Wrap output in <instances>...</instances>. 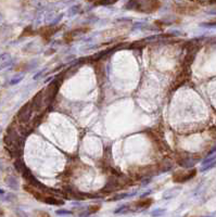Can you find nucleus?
Segmentation results:
<instances>
[{
	"label": "nucleus",
	"instance_id": "1",
	"mask_svg": "<svg viewBox=\"0 0 216 217\" xmlns=\"http://www.w3.org/2000/svg\"><path fill=\"white\" fill-rule=\"evenodd\" d=\"M5 143L7 146V149L12 155H17V156L19 154H22L24 140L19 136L17 131L12 128V127L8 128L7 134L5 136Z\"/></svg>",
	"mask_w": 216,
	"mask_h": 217
},
{
	"label": "nucleus",
	"instance_id": "2",
	"mask_svg": "<svg viewBox=\"0 0 216 217\" xmlns=\"http://www.w3.org/2000/svg\"><path fill=\"white\" fill-rule=\"evenodd\" d=\"M34 112V107L32 104V101L25 103L17 112V121L21 125L29 124V121L32 118V115Z\"/></svg>",
	"mask_w": 216,
	"mask_h": 217
},
{
	"label": "nucleus",
	"instance_id": "3",
	"mask_svg": "<svg viewBox=\"0 0 216 217\" xmlns=\"http://www.w3.org/2000/svg\"><path fill=\"white\" fill-rule=\"evenodd\" d=\"M195 174H197L195 170H188V172H176L173 175V180L174 182H186L190 180L192 177H195Z\"/></svg>",
	"mask_w": 216,
	"mask_h": 217
},
{
	"label": "nucleus",
	"instance_id": "4",
	"mask_svg": "<svg viewBox=\"0 0 216 217\" xmlns=\"http://www.w3.org/2000/svg\"><path fill=\"white\" fill-rule=\"evenodd\" d=\"M141 3L143 6H146V7L140 9L139 11L147 12V13H151V12L157 11L159 9L160 5H161V2H159V1H141Z\"/></svg>",
	"mask_w": 216,
	"mask_h": 217
},
{
	"label": "nucleus",
	"instance_id": "5",
	"mask_svg": "<svg viewBox=\"0 0 216 217\" xmlns=\"http://www.w3.org/2000/svg\"><path fill=\"white\" fill-rule=\"evenodd\" d=\"M199 8L195 7V6H183V7H178L176 9V11L180 13V14H191L195 13V11H198Z\"/></svg>",
	"mask_w": 216,
	"mask_h": 217
},
{
	"label": "nucleus",
	"instance_id": "6",
	"mask_svg": "<svg viewBox=\"0 0 216 217\" xmlns=\"http://www.w3.org/2000/svg\"><path fill=\"white\" fill-rule=\"evenodd\" d=\"M40 201L47 203V204H51V205H62V204L64 203L62 200L55 198V196H44Z\"/></svg>",
	"mask_w": 216,
	"mask_h": 217
},
{
	"label": "nucleus",
	"instance_id": "7",
	"mask_svg": "<svg viewBox=\"0 0 216 217\" xmlns=\"http://www.w3.org/2000/svg\"><path fill=\"white\" fill-rule=\"evenodd\" d=\"M59 28H55V27L50 26V27H44V28H41L40 31H39V33H40V35L43 36L45 39H49L51 36L53 35V34L55 33V32L58 31Z\"/></svg>",
	"mask_w": 216,
	"mask_h": 217
},
{
	"label": "nucleus",
	"instance_id": "8",
	"mask_svg": "<svg viewBox=\"0 0 216 217\" xmlns=\"http://www.w3.org/2000/svg\"><path fill=\"white\" fill-rule=\"evenodd\" d=\"M152 199H143V200H139L135 203V205L137 208H146L148 206H150L152 204Z\"/></svg>",
	"mask_w": 216,
	"mask_h": 217
},
{
	"label": "nucleus",
	"instance_id": "9",
	"mask_svg": "<svg viewBox=\"0 0 216 217\" xmlns=\"http://www.w3.org/2000/svg\"><path fill=\"white\" fill-rule=\"evenodd\" d=\"M172 166H173V164L169 160L164 161L163 163L160 164V172H169V170H171Z\"/></svg>",
	"mask_w": 216,
	"mask_h": 217
},
{
	"label": "nucleus",
	"instance_id": "10",
	"mask_svg": "<svg viewBox=\"0 0 216 217\" xmlns=\"http://www.w3.org/2000/svg\"><path fill=\"white\" fill-rule=\"evenodd\" d=\"M14 166H15V168H17V172L21 173V174L24 172V170L26 168V166H25V164H24V162L21 160V159H20V160H17V161H15Z\"/></svg>",
	"mask_w": 216,
	"mask_h": 217
},
{
	"label": "nucleus",
	"instance_id": "11",
	"mask_svg": "<svg viewBox=\"0 0 216 217\" xmlns=\"http://www.w3.org/2000/svg\"><path fill=\"white\" fill-rule=\"evenodd\" d=\"M7 184H8V186H10V188H12V189L17 188V180H15L14 177H8Z\"/></svg>",
	"mask_w": 216,
	"mask_h": 217
},
{
	"label": "nucleus",
	"instance_id": "12",
	"mask_svg": "<svg viewBox=\"0 0 216 217\" xmlns=\"http://www.w3.org/2000/svg\"><path fill=\"white\" fill-rule=\"evenodd\" d=\"M165 213V210L164 208H157V210H154L151 213L152 217H157V216H162V215Z\"/></svg>",
	"mask_w": 216,
	"mask_h": 217
},
{
	"label": "nucleus",
	"instance_id": "13",
	"mask_svg": "<svg viewBox=\"0 0 216 217\" xmlns=\"http://www.w3.org/2000/svg\"><path fill=\"white\" fill-rule=\"evenodd\" d=\"M131 196V194H128V193H119V194H116V196H114L113 198L111 199V201H119L124 198H127V196Z\"/></svg>",
	"mask_w": 216,
	"mask_h": 217
},
{
	"label": "nucleus",
	"instance_id": "14",
	"mask_svg": "<svg viewBox=\"0 0 216 217\" xmlns=\"http://www.w3.org/2000/svg\"><path fill=\"white\" fill-rule=\"evenodd\" d=\"M100 210V205H91L88 208V214H93V213L98 212Z\"/></svg>",
	"mask_w": 216,
	"mask_h": 217
},
{
	"label": "nucleus",
	"instance_id": "15",
	"mask_svg": "<svg viewBox=\"0 0 216 217\" xmlns=\"http://www.w3.org/2000/svg\"><path fill=\"white\" fill-rule=\"evenodd\" d=\"M22 79H23V75H19V76H15L14 78L12 79V80L10 81V84H11V85H15V84L20 83Z\"/></svg>",
	"mask_w": 216,
	"mask_h": 217
},
{
	"label": "nucleus",
	"instance_id": "16",
	"mask_svg": "<svg viewBox=\"0 0 216 217\" xmlns=\"http://www.w3.org/2000/svg\"><path fill=\"white\" fill-rule=\"evenodd\" d=\"M35 217H51V216H50L47 212H44V211H37Z\"/></svg>",
	"mask_w": 216,
	"mask_h": 217
},
{
	"label": "nucleus",
	"instance_id": "17",
	"mask_svg": "<svg viewBox=\"0 0 216 217\" xmlns=\"http://www.w3.org/2000/svg\"><path fill=\"white\" fill-rule=\"evenodd\" d=\"M215 159H216V155H215V154H214L213 156H209V158H207V160L203 161V164H202V165H204V166H205V165L209 164V163L211 164V163L214 162V160H215Z\"/></svg>",
	"mask_w": 216,
	"mask_h": 217
},
{
	"label": "nucleus",
	"instance_id": "18",
	"mask_svg": "<svg viewBox=\"0 0 216 217\" xmlns=\"http://www.w3.org/2000/svg\"><path fill=\"white\" fill-rule=\"evenodd\" d=\"M216 166V161H214L213 163H211L210 165H207V166H204L203 168H202V172H204V170H211V168H213V167H215Z\"/></svg>",
	"mask_w": 216,
	"mask_h": 217
},
{
	"label": "nucleus",
	"instance_id": "19",
	"mask_svg": "<svg viewBox=\"0 0 216 217\" xmlns=\"http://www.w3.org/2000/svg\"><path fill=\"white\" fill-rule=\"evenodd\" d=\"M57 214L58 215H71L72 212L71 211H66V210H58Z\"/></svg>",
	"mask_w": 216,
	"mask_h": 217
},
{
	"label": "nucleus",
	"instance_id": "20",
	"mask_svg": "<svg viewBox=\"0 0 216 217\" xmlns=\"http://www.w3.org/2000/svg\"><path fill=\"white\" fill-rule=\"evenodd\" d=\"M72 39H73V38H72V34H71V33H67L66 35L64 36V40L66 41V43H71Z\"/></svg>",
	"mask_w": 216,
	"mask_h": 217
},
{
	"label": "nucleus",
	"instance_id": "21",
	"mask_svg": "<svg viewBox=\"0 0 216 217\" xmlns=\"http://www.w3.org/2000/svg\"><path fill=\"white\" fill-rule=\"evenodd\" d=\"M127 206H128V205H123V206H121V208H117V210L114 211V213H116V214H117V213L125 212V210H126V208H127Z\"/></svg>",
	"mask_w": 216,
	"mask_h": 217
},
{
	"label": "nucleus",
	"instance_id": "22",
	"mask_svg": "<svg viewBox=\"0 0 216 217\" xmlns=\"http://www.w3.org/2000/svg\"><path fill=\"white\" fill-rule=\"evenodd\" d=\"M100 5H112V3H115V1H101V2H98Z\"/></svg>",
	"mask_w": 216,
	"mask_h": 217
},
{
	"label": "nucleus",
	"instance_id": "23",
	"mask_svg": "<svg viewBox=\"0 0 216 217\" xmlns=\"http://www.w3.org/2000/svg\"><path fill=\"white\" fill-rule=\"evenodd\" d=\"M44 72H45V71H41V72H39V73H38V74H36V75H35V76H34V79H37V78H38V77H39V76H40V75H41V74H43Z\"/></svg>",
	"mask_w": 216,
	"mask_h": 217
},
{
	"label": "nucleus",
	"instance_id": "24",
	"mask_svg": "<svg viewBox=\"0 0 216 217\" xmlns=\"http://www.w3.org/2000/svg\"><path fill=\"white\" fill-rule=\"evenodd\" d=\"M0 193H3V190H1V189H0Z\"/></svg>",
	"mask_w": 216,
	"mask_h": 217
}]
</instances>
